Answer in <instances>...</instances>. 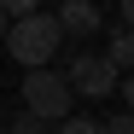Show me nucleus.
Instances as JSON below:
<instances>
[{"instance_id":"obj_12","label":"nucleus","mask_w":134,"mask_h":134,"mask_svg":"<svg viewBox=\"0 0 134 134\" xmlns=\"http://www.w3.org/2000/svg\"><path fill=\"white\" fill-rule=\"evenodd\" d=\"M6 24H12V18H6V12H0V41H6Z\"/></svg>"},{"instance_id":"obj_2","label":"nucleus","mask_w":134,"mask_h":134,"mask_svg":"<svg viewBox=\"0 0 134 134\" xmlns=\"http://www.w3.org/2000/svg\"><path fill=\"white\" fill-rule=\"evenodd\" d=\"M76 93H70V82H64L58 70H24V111L29 117H41V122H64V117H76Z\"/></svg>"},{"instance_id":"obj_13","label":"nucleus","mask_w":134,"mask_h":134,"mask_svg":"<svg viewBox=\"0 0 134 134\" xmlns=\"http://www.w3.org/2000/svg\"><path fill=\"white\" fill-rule=\"evenodd\" d=\"M0 134H6V128H0Z\"/></svg>"},{"instance_id":"obj_9","label":"nucleus","mask_w":134,"mask_h":134,"mask_svg":"<svg viewBox=\"0 0 134 134\" xmlns=\"http://www.w3.org/2000/svg\"><path fill=\"white\" fill-rule=\"evenodd\" d=\"M0 12L6 18H29V12H41V0H0Z\"/></svg>"},{"instance_id":"obj_6","label":"nucleus","mask_w":134,"mask_h":134,"mask_svg":"<svg viewBox=\"0 0 134 134\" xmlns=\"http://www.w3.org/2000/svg\"><path fill=\"white\" fill-rule=\"evenodd\" d=\"M6 134H47V122H41V117H29V111H18V117L6 122Z\"/></svg>"},{"instance_id":"obj_4","label":"nucleus","mask_w":134,"mask_h":134,"mask_svg":"<svg viewBox=\"0 0 134 134\" xmlns=\"http://www.w3.org/2000/svg\"><path fill=\"white\" fill-rule=\"evenodd\" d=\"M53 24H58V35H93L99 29V6L93 0H64L53 12Z\"/></svg>"},{"instance_id":"obj_11","label":"nucleus","mask_w":134,"mask_h":134,"mask_svg":"<svg viewBox=\"0 0 134 134\" xmlns=\"http://www.w3.org/2000/svg\"><path fill=\"white\" fill-rule=\"evenodd\" d=\"M117 12H122V29H134V0H122Z\"/></svg>"},{"instance_id":"obj_8","label":"nucleus","mask_w":134,"mask_h":134,"mask_svg":"<svg viewBox=\"0 0 134 134\" xmlns=\"http://www.w3.org/2000/svg\"><path fill=\"white\" fill-rule=\"evenodd\" d=\"M99 134H134V117H128V111H117V117L99 122Z\"/></svg>"},{"instance_id":"obj_5","label":"nucleus","mask_w":134,"mask_h":134,"mask_svg":"<svg viewBox=\"0 0 134 134\" xmlns=\"http://www.w3.org/2000/svg\"><path fill=\"white\" fill-rule=\"evenodd\" d=\"M105 58H111V70H134V29H117L111 35V47H105Z\"/></svg>"},{"instance_id":"obj_10","label":"nucleus","mask_w":134,"mask_h":134,"mask_svg":"<svg viewBox=\"0 0 134 134\" xmlns=\"http://www.w3.org/2000/svg\"><path fill=\"white\" fill-rule=\"evenodd\" d=\"M117 93H122V105H128V117H134V70H128V76L117 82Z\"/></svg>"},{"instance_id":"obj_7","label":"nucleus","mask_w":134,"mask_h":134,"mask_svg":"<svg viewBox=\"0 0 134 134\" xmlns=\"http://www.w3.org/2000/svg\"><path fill=\"white\" fill-rule=\"evenodd\" d=\"M53 134H99V122L93 117H64V122H53Z\"/></svg>"},{"instance_id":"obj_1","label":"nucleus","mask_w":134,"mask_h":134,"mask_svg":"<svg viewBox=\"0 0 134 134\" xmlns=\"http://www.w3.org/2000/svg\"><path fill=\"white\" fill-rule=\"evenodd\" d=\"M24 70H47V58H58V47H64V35H58V24H53V12H29V18H12L6 24V41H0Z\"/></svg>"},{"instance_id":"obj_3","label":"nucleus","mask_w":134,"mask_h":134,"mask_svg":"<svg viewBox=\"0 0 134 134\" xmlns=\"http://www.w3.org/2000/svg\"><path fill=\"white\" fill-rule=\"evenodd\" d=\"M58 76L70 82V93H76V99H105V93H117V82H122L117 70H111V58H105V53H93V47L76 53Z\"/></svg>"}]
</instances>
